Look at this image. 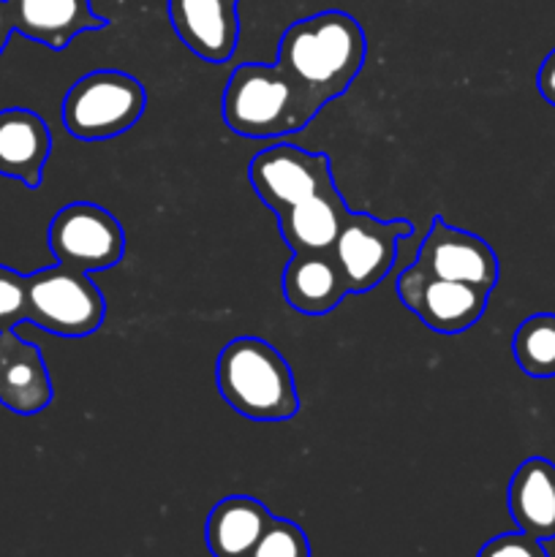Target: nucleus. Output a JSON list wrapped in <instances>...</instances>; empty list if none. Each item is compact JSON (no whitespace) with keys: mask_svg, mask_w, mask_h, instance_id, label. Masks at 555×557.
Masks as SVG:
<instances>
[{"mask_svg":"<svg viewBox=\"0 0 555 557\" xmlns=\"http://www.w3.org/2000/svg\"><path fill=\"white\" fill-rule=\"evenodd\" d=\"M11 33H14V22H11L9 3H5V0H0V54H3V49L9 47Z\"/></svg>","mask_w":555,"mask_h":557,"instance_id":"nucleus-24","label":"nucleus"},{"mask_svg":"<svg viewBox=\"0 0 555 557\" xmlns=\"http://www.w3.org/2000/svg\"><path fill=\"white\" fill-rule=\"evenodd\" d=\"M248 557H310L308 536L292 520L272 517Z\"/></svg>","mask_w":555,"mask_h":557,"instance_id":"nucleus-20","label":"nucleus"},{"mask_svg":"<svg viewBox=\"0 0 555 557\" xmlns=\"http://www.w3.org/2000/svg\"><path fill=\"white\" fill-rule=\"evenodd\" d=\"M14 30L44 47H69L79 33L101 30L109 22L92 11L90 0H5Z\"/></svg>","mask_w":555,"mask_h":557,"instance_id":"nucleus-13","label":"nucleus"},{"mask_svg":"<svg viewBox=\"0 0 555 557\" xmlns=\"http://www.w3.org/2000/svg\"><path fill=\"white\" fill-rule=\"evenodd\" d=\"M52 152V134L41 114L11 107L0 112V174L38 188Z\"/></svg>","mask_w":555,"mask_h":557,"instance_id":"nucleus-14","label":"nucleus"},{"mask_svg":"<svg viewBox=\"0 0 555 557\" xmlns=\"http://www.w3.org/2000/svg\"><path fill=\"white\" fill-rule=\"evenodd\" d=\"M107 319V299L90 281V272L65 264L27 275V321L52 335H92Z\"/></svg>","mask_w":555,"mask_h":557,"instance_id":"nucleus-5","label":"nucleus"},{"mask_svg":"<svg viewBox=\"0 0 555 557\" xmlns=\"http://www.w3.org/2000/svg\"><path fill=\"white\" fill-rule=\"evenodd\" d=\"M180 41L207 63H226L239 41L237 0H166Z\"/></svg>","mask_w":555,"mask_h":557,"instance_id":"nucleus-11","label":"nucleus"},{"mask_svg":"<svg viewBox=\"0 0 555 557\" xmlns=\"http://www.w3.org/2000/svg\"><path fill=\"white\" fill-rule=\"evenodd\" d=\"M221 112L234 134L275 139L303 131L321 109L281 63H245L229 76Z\"/></svg>","mask_w":555,"mask_h":557,"instance_id":"nucleus-2","label":"nucleus"},{"mask_svg":"<svg viewBox=\"0 0 555 557\" xmlns=\"http://www.w3.org/2000/svg\"><path fill=\"white\" fill-rule=\"evenodd\" d=\"M283 297L305 315H324L335 310L348 297V286L332 250L294 253L283 270Z\"/></svg>","mask_w":555,"mask_h":557,"instance_id":"nucleus-15","label":"nucleus"},{"mask_svg":"<svg viewBox=\"0 0 555 557\" xmlns=\"http://www.w3.org/2000/svg\"><path fill=\"white\" fill-rule=\"evenodd\" d=\"M411 234L414 226L408 221H379L368 212H348L332 245V256L346 277L348 294H362L379 286L395 264L397 243Z\"/></svg>","mask_w":555,"mask_h":557,"instance_id":"nucleus-8","label":"nucleus"},{"mask_svg":"<svg viewBox=\"0 0 555 557\" xmlns=\"http://www.w3.org/2000/svg\"><path fill=\"white\" fill-rule=\"evenodd\" d=\"M397 299L422 321L428 330L441 335H460L482 319L488 308L484 288L471 283L446 281L411 264L397 277Z\"/></svg>","mask_w":555,"mask_h":557,"instance_id":"nucleus-9","label":"nucleus"},{"mask_svg":"<svg viewBox=\"0 0 555 557\" xmlns=\"http://www.w3.org/2000/svg\"><path fill=\"white\" fill-rule=\"evenodd\" d=\"M477 557H550L542 542L528 533H501V536L490 539Z\"/></svg>","mask_w":555,"mask_h":557,"instance_id":"nucleus-22","label":"nucleus"},{"mask_svg":"<svg viewBox=\"0 0 555 557\" xmlns=\"http://www.w3.org/2000/svg\"><path fill=\"white\" fill-rule=\"evenodd\" d=\"M250 188L272 212H283L299 201L335 188L332 163L324 152L299 150L294 145H278L261 150L248 163Z\"/></svg>","mask_w":555,"mask_h":557,"instance_id":"nucleus-7","label":"nucleus"},{"mask_svg":"<svg viewBox=\"0 0 555 557\" xmlns=\"http://www.w3.org/2000/svg\"><path fill=\"white\" fill-rule=\"evenodd\" d=\"M27 321V275L0 264V332Z\"/></svg>","mask_w":555,"mask_h":557,"instance_id":"nucleus-21","label":"nucleus"},{"mask_svg":"<svg viewBox=\"0 0 555 557\" xmlns=\"http://www.w3.org/2000/svg\"><path fill=\"white\" fill-rule=\"evenodd\" d=\"M147 92L136 76L103 69L74 82L63 101V125L82 141L114 139L139 123Z\"/></svg>","mask_w":555,"mask_h":557,"instance_id":"nucleus-4","label":"nucleus"},{"mask_svg":"<svg viewBox=\"0 0 555 557\" xmlns=\"http://www.w3.org/2000/svg\"><path fill=\"white\" fill-rule=\"evenodd\" d=\"M511 354L531 379H555V315H528L511 337Z\"/></svg>","mask_w":555,"mask_h":557,"instance_id":"nucleus-19","label":"nucleus"},{"mask_svg":"<svg viewBox=\"0 0 555 557\" xmlns=\"http://www.w3.org/2000/svg\"><path fill=\"white\" fill-rule=\"evenodd\" d=\"M509 515L515 525L539 542L555 539V466L544 457L520 462L509 482Z\"/></svg>","mask_w":555,"mask_h":557,"instance_id":"nucleus-16","label":"nucleus"},{"mask_svg":"<svg viewBox=\"0 0 555 557\" xmlns=\"http://www.w3.org/2000/svg\"><path fill=\"white\" fill-rule=\"evenodd\" d=\"M536 87H539V92H542L544 101H547L550 107H555V49L547 54V58H544L542 69H539Z\"/></svg>","mask_w":555,"mask_h":557,"instance_id":"nucleus-23","label":"nucleus"},{"mask_svg":"<svg viewBox=\"0 0 555 557\" xmlns=\"http://www.w3.org/2000/svg\"><path fill=\"white\" fill-rule=\"evenodd\" d=\"M47 239L58 264L82 272L109 270L125 253L120 221L90 201H74L54 212Z\"/></svg>","mask_w":555,"mask_h":557,"instance_id":"nucleus-6","label":"nucleus"},{"mask_svg":"<svg viewBox=\"0 0 555 557\" xmlns=\"http://www.w3.org/2000/svg\"><path fill=\"white\" fill-rule=\"evenodd\" d=\"M264 504L248 495H232L212 506L205 525V542L212 557H248L270 525Z\"/></svg>","mask_w":555,"mask_h":557,"instance_id":"nucleus-18","label":"nucleus"},{"mask_svg":"<svg viewBox=\"0 0 555 557\" xmlns=\"http://www.w3.org/2000/svg\"><path fill=\"white\" fill-rule=\"evenodd\" d=\"M218 392L229 408L254 422L297 417L299 397L288 362L261 337H234L218 357Z\"/></svg>","mask_w":555,"mask_h":557,"instance_id":"nucleus-3","label":"nucleus"},{"mask_svg":"<svg viewBox=\"0 0 555 557\" xmlns=\"http://www.w3.org/2000/svg\"><path fill=\"white\" fill-rule=\"evenodd\" d=\"M0 403L20 417L41 413L52 403V379L44 354L16 337L14 330L0 332Z\"/></svg>","mask_w":555,"mask_h":557,"instance_id":"nucleus-12","label":"nucleus"},{"mask_svg":"<svg viewBox=\"0 0 555 557\" xmlns=\"http://www.w3.org/2000/svg\"><path fill=\"white\" fill-rule=\"evenodd\" d=\"M348 212L351 210L343 201L341 190L330 188L278 212L275 218L283 239L294 253H319V250H332Z\"/></svg>","mask_w":555,"mask_h":557,"instance_id":"nucleus-17","label":"nucleus"},{"mask_svg":"<svg viewBox=\"0 0 555 557\" xmlns=\"http://www.w3.org/2000/svg\"><path fill=\"white\" fill-rule=\"evenodd\" d=\"M417 267L446 281L471 283L493 292L498 283V256L482 237L449 226L444 218H433V226L419 245Z\"/></svg>","mask_w":555,"mask_h":557,"instance_id":"nucleus-10","label":"nucleus"},{"mask_svg":"<svg viewBox=\"0 0 555 557\" xmlns=\"http://www.w3.org/2000/svg\"><path fill=\"white\" fill-rule=\"evenodd\" d=\"M365 54L368 41L359 22L346 11H321L286 27L278 63L321 109L351 87L365 65Z\"/></svg>","mask_w":555,"mask_h":557,"instance_id":"nucleus-1","label":"nucleus"}]
</instances>
